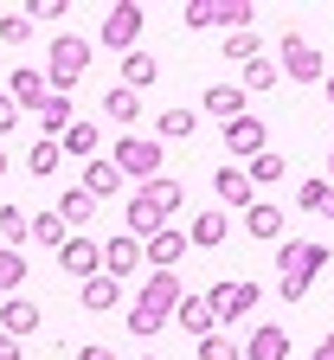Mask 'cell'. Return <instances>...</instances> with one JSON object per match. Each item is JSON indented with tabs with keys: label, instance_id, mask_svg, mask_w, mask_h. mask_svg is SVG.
I'll return each mask as SVG.
<instances>
[{
	"label": "cell",
	"instance_id": "6da1fadb",
	"mask_svg": "<svg viewBox=\"0 0 334 360\" xmlns=\"http://www.w3.org/2000/svg\"><path fill=\"white\" fill-rule=\"evenodd\" d=\"M186 296V283L174 270H155L148 283H135V309H129V335H161L174 322V302Z\"/></svg>",
	"mask_w": 334,
	"mask_h": 360
},
{
	"label": "cell",
	"instance_id": "7a4b0ae2",
	"mask_svg": "<svg viewBox=\"0 0 334 360\" xmlns=\"http://www.w3.org/2000/svg\"><path fill=\"white\" fill-rule=\"evenodd\" d=\"M328 257H334V251L315 245V238H283V245H276V290L290 296V302L309 296V283L328 270Z\"/></svg>",
	"mask_w": 334,
	"mask_h": 360
},
{
	"label": "cell",
	"instance_id": "3957f363",
	"mask_svg": "<svg viewBox=\"0 0 334 360\" xmlns=\"http://www.w3.org/2000/svg\"><path fill=\"white\" fill-rule=\"evenodd\" d=\"M90 58H97V45H90L84 32H58L52 52H45V84H52V97H71V90L84 84Z\"/></svg>",
	"mask_w": 334,
	"mask_h": 360
},
{
	"label": "cell",
	"instance_id": "277c9868",
	"mask_svg": "<svg viewBox=\"0 0 334 360\" xmlns=\"http://www.w3.org/2000/svg\"><path fill=\"white\" fill-rule=\"evenodd\" d=\"M110 161H116V174L122 180H155V174H167V148L155 142V135H116V148H110Z\"/></svg>",
	"mask_w": 334,
	"mask_h": 360
},
{
	"label": "cell",
	"instance_id": "5b68a950",
	"mask_svg": "<svg viewBox=\"0 0 334 360\" xmlns=\"http://www.w3.org/2000/svg\"><path fill=\"white\" fill-rule=\"evenodd\" d=\"M180 20H186V32H200V26H231V32H251L257 7H251V0H186V7H180Z\"/></svg>",
	"mask_w": 334,
	"mask_h": 360
},
{
	"label": "cell",
	"instance_id": "8992f818",
	"mask_svg": "<svg viewBox=\"0 0 334 360\" xmlns=\"http://www.w3.org/2000/svg\"><path fill=\"white\" fill-rule=\"evenodd\" d=\"M276 71L290 77V84H321V77H328V58L315 52V39L283 32V58H276Z\"/></svg>",
	"mask_w": 334,
	"mask_h": 360
},
{
	"label": "cell",
	"instance_id": "52a82bcc",
	"mask_svg": "<svg viewBox=\"0 0 334 360\" xmlns=\"http://www.w3.org/2000/svg\"><path fill=\"white\" fill-rule=\"evenodd\" d=\"M219 135H225V155H231V167H245V161H257V155L270 148V129H264L251 110H245V116H231Z\"/></svg>",
	"mask_w": 334,
	"mask_h": 360
},
{
	"label": "cell",
	"instance_id": "ba28073f",
	"mask_svg": "<svg viewBox=\"0 0 334 360\" xmlns=\"http://www.w3.org/2000/svg\"><path fill=\"white\" fill-rule=\"evenodd\" d=\"M206 302H212V322H219V328H225V322H245V315L257 309V283L225 277V283H212V290H206Z\"/></svg>",
	"mask_w": 334,
	"mask_h": 360
},
{
	"label": "cell",
	"instance_id": "9c48e42d",
	"mask_svg": "<svg viewBox=\"0 0 334 360\" xmlns=\"http://www.w3.org/2000/svg\"><path fill=\"white\" fill-rule=\"evenodd\" d=\"M58 270H65V277H77V283L103 277V245L90 238V232H71V238L58 245Z\"/></svg>",
	"mask_w": 334,
	"mask_h": 360
},
{
	"label": "cell",
	"instance_id": "30bf717a",
	"mask_svg": "<svg viewBox=\"0 0 334 360\" xmlns=\"http://www.w3.org/2000/svg\"><path fill=\"white\" fill-rule=\"evenodd\" d=\"M141 26H148V13L135 7V0H116V7L103 13V45H116V52H135V39H141Z\"/></svg>",
	"mask_w": 334,
	"mask_h": 360
},
{
	"label": "cell",
	"instance_id": "8fae6325",
	"mask_svg": "<svg viewBox=\"0 0 334 360\" xmlns=\"http://www.w3.org/2000/svg\"><path fill=\"white\" fill-rule=\"evenodd\" d=\"M0 84H7V97H13V110L20 116H32L45 97H52V84H45V71H32V65H13L7 77H0Z\"/></svg>",
	"mask_w": 334,
	"mask_h": 360
},
{
	"label": "cell",
	"instance_id": "7c38bea8",
	"mask_svg": "<svg viewBox=\"0 0 334 360\" xmlns=\"http://www.w3.org/2000/svg\"><path fill=\"white\" fill-rule=\"evenodd\" d=\"M212 193H219V212H245V206L257 200V187L245 180V167H231V161L212 174Z\"/></svg>",
	"mask_w": 334,
	"mask_h": 360
},
{
	"label": "cell",
	"instance_id": "4fadbf2b",
	"mask_svg": "<svg viewBox=\"0 0 334 360\" xmlns=\"http://www.w3.org/2000/svg\"><path fill=\"white\" fill-rule=\"evenodd\" d=\"M135 264H141V238H129V232L103 238V277L129 283V277H135Z\"/></svg>",
	"mask_w": 334,
	"mask_h": 360
},
{
	"label": "cell",
	"instance_id": "5bb4252c",
	"mask_svg": "<svg viewBox=\"0 0 334 360\" xmlns=\"http://www.w3.org/2000/svg\"><path fill=\"white\" fill-rule=\"evenodd\" d=\"M0 328H7L13 341H26V335H39V328H45V315H39V302H32V296H7V302H0Z\"/></svg>",
	"mask_w": 334,
	"mask_h": 360
},
{
	"label": "cell",
	"instance_id": "9a60e30c",
	"mask_svg": "<svg viewBox=\"0 0 334 360\" xmlns=\"http://www.w3.org/2000/svg\"><path fill=\"white\" fill-rule=\"evenodd\" d=\"M231 238V212H193V225H186V245H200V251H219Z\"/></svg>",
	"mask_w": 334,
	"mask_h": 360
},
{
	"label": "cell",
	"instance_id": "2e32d148",
	"mask_svg": "<svg viewBox=\"0 0 334 360\" xmlns=\"http://www.w3.org/2000/svg\"><path fill=\"white\" fill-rule=\"evenodd\" d=\"M135 193H141V200H148V206H155L161 219H174V212L186 206V187H180V180H174V174H155V180H141V187H135Z\"/></svg>",
	"mask_w": 334,
	"mask_h": 360
},
{
	"label": "cell",
	"instance_id": "e0dca14e",
	"mask_svg": "<svg viewBox=\"0 0 334 360\" xmlns=\"http://www.w3.org/2000/svg\"><path fill=\"white\" fill-rule=\"evenodd\" d=\"M283 225H290V219H283V206H270V200H251V206H245V232H251V238L283 245Z\"/></svg>",
	"mask_w": 334,
	"mask_h": 360
},
{
	"label": "cell",
	"instance_id": "ac0fdd59",
	"mask_svg": "<svg viewBox=\"0 0 334 360\" xmlns=\"http://www.w3.org/2000/svg\"><path fill=\"white\" fill-rule=\"evenodd\" d=\"M97 148H103V129L90 122V116H77L65 135H58V155H77V161H97Z\"/></svg>",
	"mask_w": 334,
	"mask_h": 360
},
{
	"label": "cell",
	"instance_id": "d6986e66",
	"mask_svg": "<svg viewBox=\"0 0 334 360\" xmlns=\"http://www.w3.org/2000/svg\"><path fill=\"white\" fill-rule=\"evenodd\" d=\"M122 187H129V180L116 174V161H110V155H97V161H84V193L97 200V206H103L110 193H122Z\"/></svg>",
	"mask_w": 334,
	"mask_h": 360
},
{
	"label": "cell",
	"instance_id": "ffe728a7",
	"mask_svg": "<svg viewBox=\"0 0 334 360\" xmlns=\"http://www.w3.org/2000/svg\"><path fill=\"white\" fill-rule=\"evenodd\" d=\"M245 360H290V335H283L276 322H257L245 335Z\"/></svg>",
	"mask_w": 334,
	"mask_h": 360
},
{
	"label": "cell",
	"instance_id": "44dd1931",
	"mask_svg": "<svg viewBox=\"0 0 334 360\" xmlns=\"http://www.w3.org/2000/svg\"><path fill=\"white\" fill-rule=\"evenodd\" d=\"M116 77H122V90H135V97H141V90H148V84L161 77V58L135 45V52H122V71H116Z\"/></svg>",
	"mask_w": 334,
	"mask_h": 360
},
{
	"label": "cell",
	"instance_id": "7402d4cb",
	"mask_svg": "<svg viewBox=\"0 0 334 360\" xmlns=\"http://www.w3.org/2000/svg\"><path fill=\"white\" fill-rule=\"evenodd\" d=\"M141 257H148L155 270H174V264L186 257V232H167V225H161L155 238H141Z\"/></svg>",
	"mask_w": 334,
	"mask_h": 360
},
{
	"label": "cell",
	"instance_id": "603a6c76",
	"mask_svg": "<svg viewBox=\"0 0 334 360\" xmlns=\"http://www.w3.org/2000/svg\"><path fill=\"white\" fill-rule=\"evenodd\" d=\"M174 322H180L186 335H200V341H206V335H219L212 302H206V296H180V302H174Z\"/></svg>",
	"mask_w": 334,
	"mask_h": 360
},
{
	"label": "cell",
	"instance_id": "cb8c5ba5",
	"mask_svg": "<svg viewBox=\"0 0 334 360\" xmlns=\"http://www.w3.org/2000/svg\"><path fill=\"white\" fill-rule=\"evenodd\" d=\"M52 212H58V219H65V225H71V232H90V219H97V200H90V193H84V187H65V193H58V206H52Z\"/></svg>",
	"mask_w": 334,
	"mask_h": 360
},
{
	"label": "cell",
	"instance_id": "d4e9b609",
	"mask_svg": "<svg viewBox=\"0 0 334 360\" xmlns=\"http://www.w3.org/2000/svg\"><path fill=\"white\" fill-rule=\"evenodd\" d=\"M193 129H200V110H161L155 116V142H193Z\"/></svg>",
	"mask_w": 334,
	"mask_h": 360
},
{
	"label": "cell",
	"instance_id": "484cf974",
	"mask_svg": "<svg viewBox=\"0 0 334 360\" xmlns=\"http://www.w3.org/2000/svg\"><path fill=\"white\" fill-rule=\"evenodd\" d=\"M32 122H39V135H52V142H58V135L77 122V110H71V97H45V103L32 110Z\"/></svg>",
	"mask_w": 334,
	"mask_h": 360
},
{
	"label": "cell",
	"instance_id": "4316f807",
	"mask_svg": "<svg viewBox=\"0 0 334 360\" xmlns=\"http://www.w3.org/2000/svg\"><path fill=\"white\" fill-rule=\"evenodd\" d=\"M65 238H71V225H65L58 212H32V219H26V245H45V251H58Z\"/></svg>",
	"mask_w": 334,
	"mask_h": 360
},
{
	"label": "cell",
	"instance_id": "83f0119b",
	"mask_svg": "<svg viewBox=\"0 0 334 360\" xmlns=\"http://www.w3.org/2000/svg\"><path fill=\"white\" fill-rule=\"evenodd\" d=\"M77 302H84L90 315H103V309L122 302V283H116V277H90V283H77Z\"/></svg>",
	"mask_w": 334,
	"mask_h": 360
},
{
	"label": "cell",
	"instance_id": "f1b7e54d",
	"mask_svg": "<svg viewBox=\"0 0 334 360\" xmlns=\"http://www.w3.org/2000/svg\"><path fill=\"white\" fill-rule=\"evenodd\" d=\"M200 110H206V116H219V122H231V116H245V90H238V84H212Z\"/></svg>",
	"mask_w": 334,
	"mask_h": 360
},
{
	"label": "cell",
	"instance_id": "f546056e",
	"mask_svg": "<svg viewBox=\"0 0 334 360\" xmlns=\"http://www.w3.org/2000/svg\"><path fill=\"white\" fill-rule=\"evenodd\" d=\"M103 116H110V122H122V129L135 135V122H141V97H135V90H122V84H116L110 97H103Z\"/></svg>",
	"mask_w": 334,
	"mask_h": 360
},
{
	"label": "cell",
	"instance_id": "4dcf8cb0",
	"mask_svg": "<svg viewBox=\"0 0 334 360\" xmlns=\"http://www.w3.org/2000/svg\"><path fill=\"white\" fill-rule=\"evenodd\" d=\"M296 206L302 212H321L334 225V187H328V180H302V187H296Z\"/></svg>",
	"mask_w": 334,
	"mask_h": 360
},
{
	"label": "cell",
	"instance_id": "1f68e13d",
	"mask_svg": "<svg viewBox=\"0 0 334 360\" xmlns=\"http://www.w3.org/2000/svg\"><path fill=\"white\" fill-rule=\"evenodd\" d=\"M20 283H32L26 251H7V245H0V290H7V296H20Z\"/></svg>",
	"mask_w": 334,
	"mask_h": 360
},
{
	"label": "cell",
	"instance_id": "d6a6232c",
	"mask_svg": "<svg viewBox=\"0 0 334 360\" xmlns=\"http://www.w3.org/2000/svg\"><path fill=\"white\" fill-rule=\"evenodd\" d=\"M122 219H129V238H155L161 225H167V219H161V212H155L148 200H141V193L129 200V212H122Z\"/></svg>",
	"mask_w": 334,
	"mask_h": 360
},
{
	"label": "cell",
	"instance_id": "836d02e7",
	"mask_svg": "<svg viewBox=\"0 0 334 360\" xmlns=\"http://www.w3.org/2000/svg\"><path fill=\"white\" fill-rule=\"evenodd\" d=\"M283 174H290V161H283L276 148H264L257 161H245V180H251V187H270V180H283Z\"/></svg>",
	"mask_w": 334,
	"mask_h": 360
},
{
	"label": "cell",
	"instance_id": "e575fe53",
	"mask_svg": "<svg viewBox=\"0 0 334 360\" xmlns=\"http://www.w3.org/2000/svg\"><path fill=\"white\" fill-rule=\"evenodd\" d=\"M251 58H264V39H257V32H225V65L245 71Z\"/></svg>",
	"mask_w": 334,
	"mask_h": 360
},
{
	"label": "cell",
	"instance_id": "d590c367",
	"mask_svg": "<svg viewBox=\"0 0 334 360\" xmlns=\"http://www.w3.org/2000/svg\"><path fill=\"white\" fill-rule=\"evenodd\" d=\"M270 84H283V71L270 58H251L245 71H238V90H245V97H251V90H270Z\"/></svg>",
	"mask_w": 334,
	"mask_h": 360
},
{
	"label": "cell",
	"instance_id": "8d00e7d4",
	"mask_svg": "<svg viewBox=\"0 0 334 360\" xmlns=\"http://www.w3.org/2000/svg\"><path fill=\"white\" fill-rule=\"evenodd\" d=\"M58 161H65V155H58V142H52V135H39V142H32V155H26V167H32L39 180H52V174H58Z\"/></svg>",
	"mask_w": 334,
	"mask_h": 360
},
{
	"label": "cell",
	"instance_id": "74e56055",
	"mask_svg": "<svg viewBox=\"0 0 334 360\" xmlns=\"http://www.w3.org/2000/svg\"><path fill=\"white\" fill-rule=\"evenodd\" d=\"M0 245H7V251L26 245V212L20 206H0Z\"/></svg>",
	"mask_w": 334,
	"mask_h": 360
},
{
	"label": "cell",
	"instance_id": "f35d334b",
	"mask_svg": "<svg viewBox=\"0 0 334 360\" xmlns=\"http://www.w3.org/2000/svg\"><path fill=\"white\" fill-rule=\"evenodd\" d=\"M0 39H7V45H26L32 39V13L20 7V13H0Z\"/></svg>",
	"mask_w": 334,
	"mask_h": 360
},
{
	"label": "cell",
	"instance_id": "ab89813d",
	"mask_svg": "<svg viewBox=\"0 0 334 360\" xmlns=\"http://www.w3.org/2000/svg\"><path fill=\"white\" fill-rule=\"evenodd\" d=\"M200 360H238V341L231 335H206L200 341Z\"/></svg>",
	"mask_w": 334,
	"mask_h": 360
},
{
	"label": "cell",
	"instance_id": "60d3db41",
	"mask_svg": "<svg viewBox=\"0 0 334 360\" xmlns=\"http://www.w3.org/2000/svg\"><path fill=\"white\" fill-rule=\"evenodd\" d=\"M26 13H32V20H65L71 7H65V0H39V7H26Z\"/></svg>",
	"mask_w": 334,
	"mask_h": 360
},
{
	"label": "cell",
	"instance_id": "b9f144b4",
	"mask_svg": "<svg viewBox=\"0 0 334 360\" xmlns=\"http://www.w3.org/2000/svg\"><path fill=\"white\" fill-rule=\"evenodd\" d=\"M7 129H20V110H13V97H7V90H0V135H7Z\"/></svg>",
	"mask_w": 334,
	"mask_h": 360
},
{
	"label": "cell",
	"instance_id": "7bdbcfd3",
	"mask_svg": "<svg viewBox=\"0 0 334 360\" xmlns=\"http://www.w3.org/2000/svg\"><path fill=\"white\" fill-rule=\"evenodd\" d=\"M77 360H116V354H110V347H103V341H90V347H84V354H77Z\"/></svg>",
	"mask_w": 334,
	"mask_h": 360
},
{
	"label": "cell",
	"instance_id": "ee69618b",
	"mask_svg": "<svg viewBox=\"0 0 334 360\" xmlns=\"http://www.w3.org/2000/svg\"><path fill=\"white\" fill-rule=\"evenodd\" d=\"M309 360H334V335H321V341H315V354H309Z\"/></svg>",
	"mask_w": 334,
	"mask_h": 360
},
{
	"label": "cell",
	"instance_id": "f6af8a7d",
	"mask_svg": "<svg viewBox=\"0 0 334 360\" xmlns=\"http://www.w3.org/2000/svg\"><path fill=\"white\" fill-rule=\"evenodd\" d=\"M0 360H20V341L13 335H0Z\"/></svg>",
	"mask_w": 334,
	"mask_h": 360
},
{
	"label": "cell",
	"instance_id": "bcb514c9",
	"mask_svg": "<svg viewBox=\"0 0 334 360\" xmlns=\"http://www.w3.org/2000/svg\"><path fill=\"white\" fill-rule=\"evenodd\" d=\"M321 97H328V110H334V71H328V77H321Z\"/></svg>",
	"mask_w": 334,
	"mask_h": 360
},
{
	"label": "cell",
	"instance_id": "7dc6e473",
	"mask_svg": "<svg viewBox=\"0 0 334 360\" xmlns=\"http://www.w3.org/2000/svg\"><path fill=\"white\" fill-rule=\"evenodd\" d=\"M328 187H334V148H328Z\"/></svg>",
	"mask_w": 334,
	"mask_h": 360
},
{
	"label": "cell",
	"instance_id": "c3c4849f",
	"mask_svg": "<svg viewBox=\"0 0 334 360\" xmlns=\"http://www.w3.org/2000/svg\"><path fill=\"white\" fill-rule=\"evenodd\" d=\"M0 180H7V148H0Z\"/></svg>",
	"mask_w": 334,
	"mask_h": 360
},
{
	"label": "cell",
	"instance_id": "681fc988",
	"mask_svg": "<svg viewBox=\"0 0 334 360\" xmlns=\"http://www.w3.org/2000/svg\"><path fill=\"white\" fill-rule=\"evenodd\" d=\"M141 360H161V354H141Z\"/></svg>",
	"mask_w": 334,
	"mask_h": 360
}]
</instances>
